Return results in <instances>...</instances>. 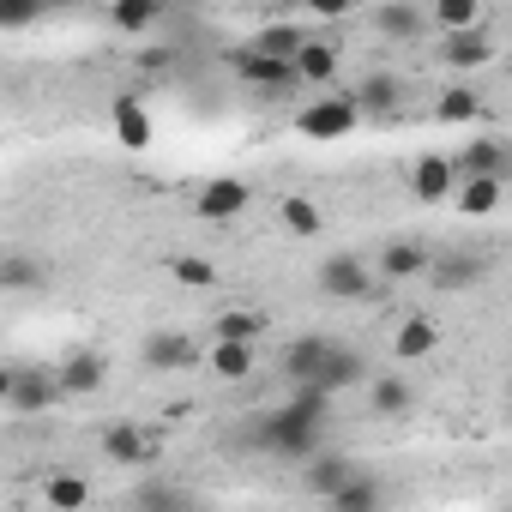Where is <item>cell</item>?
I'll list each match as a JSON object with an SVG mask.
<instances>
[{
  "instance_id": "obj_1",
  "label": "cell",
  "mask_w": 512,
  "mask_h": 512,
  "mask_svg": "<svg viewBox=\"0 0 512 512\" xmlns=\"http://www.w3.org/2000/svg\"><path fill=\"white\" fill-rule=\"evenodd\" d=\"M320 434H326V422H314V416H302L296 404H284V410H266L260 422H253V446L260 452H272V458H290V464H302V458H314L320 452Z\"/></svg>"
},
{
  "instance_id": "obj_2",
  "label": "cell",
  "mask_w": 512,
  "mask_h": 512,
  "mask_svg": "<svg viewBox=\"0 0 512 512\" xmlns=\"http://www.w3.org/2000/svg\"><path fill=\"white\" fill-rule=\"evenodd\" d=\"M61 374L55 368H7V380H0V404H7L13 416H37L61 398Z\"/></svg>"
},
{
  "instance_id": "obj_3",
  "label": "cell",
  "mask_w": 512,
  "mask_h": 512,
  "mask_svg": "<svg viewBox=\"0 0 512 512\" xmlns=\"http://www.w3.org/2000/svg\"><path fill=\"white\" fill-rule=\"evenodd\" d=\"M235 79H241L247 91H260V97H290V91L302 85L296 61H290V55H266V49H241V55H235Z\"/></svg>"
},
{
  "instance_id": "obj_4",
  "label": "cell",
  "mask_w": 512,
  "mask_h": 512,
  "mask_svg": "<svg viewBox=\"0 0 512 512\" xmlns=\"http://www.w3.org/2000/svg\"><path fill=\"white\" fill-rule=\"evenodd\" d=\"M362 127V103H356V91H344V97H320V103H308L302 115H296V133L302 139H344V133H356Z\"/></svg>"
},
{
  "instance_id": "obj_5",
  "label": "cell",
  "mask_w": 512,
  "mask_h": 512,
  "mask_svg": "<svg viewBox=\"0 0 512 512\" xmlns=\"http://www.w3.org/2000/svg\"><path fill=\"white\" fill-rule=\"evenodd\" d=\"M247 199H253V193H247L241 175H211V181L193 193V217H199V223H235V217L247 211Z\"/></svg>"
},
{
  "instance_id": "obj_6",
  "label": "cell",
  "mask_w": 512,
  "mask_h": 512,
  "mask_svg": "<svg viewBox=\"0 0 512 512\" xmlns=\"http://www.w3.org/2000/svg\"><path fill=\"white\" fill-rule=\"evenodd\" d=\"M380 272H368V260H356V253H332V260H320V296L332 302H362L374 290Z\"/></svg>"
},
{
  "instance_id": "obj_7",
  "label": "cell",
  "mask_w": 512,
  "mask_h": 512,
  "mask_svg": "<svg viewBox=\"0 0 512 512\" xmlns=\"http://www.w3.org/2000/svg\"><path fill=\"white\" fill-rule=\"evenodd\" d=\"M139 362H145L151 374H187V368H199L205 356H199L193 332H151V338L139 344Z\"/></svg>"
},
{
  "instance_id": "obj_8",
  "label": "cell",
  "mask_w": 512,
  "mask_h": 512,
  "mask_svg": "<svg viewBox=\"0 0 512 512\" xmlns=\"http://www.w3.org/2000/svg\"><path fill=\"white\" fill-rule=\"evenodd\" d=\"M488 278V260L476 247H458V253H434V266H428V284L434 290H470Z\"/></svg>"
},
{
  "instance_id": "obj_9",
  "label": "cell",
  "mask_w": 512,
  "mask_h": 512,
  "mask_svg": "<svg viewBox=\"0 0 512 512\" xmlns=\"http://www.w3.org/2000/svg\"><path fill=\"white\" fill-rule=\"evenodd\" d=\"M458 181H464L458 157H422V163L410 169V193H416L422 205H440V199H452V193H458Z\"/></svg>"
},
{
  "instance_id": "obj_10",
  "label": "cell",
  "mask_w": 512,
  "mask_h": 512,
  "mask_svg": "<svg viewBox=\"0 0 512 512\" xmlns=\"http://www.w3.org/2000/svg\"><path fill=\"white\" fill-rule=\"evenodd\" d=\"M440 61L458 67V73L488 67V61H494V37H488L482 25H470V31H440Z\"/></svg>"
},
{
  "instance_id": "obj_11",
  "label": "cell",
  "mask_w": 512,
  "mask_h": 512,
  "mask_svg": "<svg viewBox=\"0 0 512 512\" xmlns=\"http://www.w3.org/2000/svg\"><path fill=\"white\" fill-rule=\"evenodd\" d=\"M97 446H103V458H109V464H133V470L157 458V440H151L145 428H133V422H109Z\"/></svg>"
},
{
  "instance_id": "obj_12",
  "label": "cell",
  "mask_w": 512,
  "mask_h": 512,
  "mask_svg": "<svg viewBox=\"0 0 512 512\" xmlns=\"http://www.w3.org/2000/svg\"><path fill=\"white\" fill-rule=\"evenodd\" d=\"M326 356H332V338H326V332L290 338V344H284V380H290V386H302V380H320Z\"/></svg>"
},
{
  "instance_id": "obj_13",
  "label": "cell",
  "mask_w": 512,
  "mask_h": 512,
  "mask_svg": "<svg viewBox=\"0 0 512 512\" xmlns=\"http://www.w3.org/2000/svg\"><path fill=\"white\" fill-rule=\"evenodd\" d=\"M55 374H61V386H67L73 398H91V392H103V380H109V362H103V350H67Z\"/></svg>"
},
{
  "instance_id": "obj_14",
  "label": "cell",
  "mask_w": 512,
  "mask_h": 512,
  "mask_svg": "<svg viewBox=\"0 0 512 512\" xmlns=\"http://www.w3.org/2000/svg\"><path fill=\"white\" fill-rule=\"evenodd\" d=\"M434 344H440V326L428 314H404L398 332H392V356L398 362H422V356H434Z\"/></svg>"
},
{
  "instance_id": "obj_15",
  "label": "cell",
  "mask_w": 512,
  "mask_h": 512,
  "mask_svg": "<svg viewBox=\"0 0 512 512\" xmlns=\"http://www.w3.org/2000/svg\"><path fill=\"white\" fill-rule=\"evenodd\" d=\"M452 199H458L464 217H488V211H500V199H506V175H464Z\"/></svg>"
},
{
  "instance_id": "obj_16",
  "label": "cell",
  "mask_w": 512,
  "mask_h": 512,
  "mask_svg": "<svg viewBox=\"0 0 512 512\" xmlns=\"http://www.w3.org/2000/svg\"><path fill=\"white\" fill-rule=\"evenodd\" d=\"M458 169H464V175H512V151H506L500 139L476 133V139L458 151Z\"/></svg>"
},
{
  "instance_id": "obj_17",
  "label": "cell",
  "mask_w": 512,
  "mask_h": 512,
  "mask_svg": "<svg viewBox=\"0 0 512 512\" xmlns=\"http://www.w3.org/2000/svg\"><path fill=\"white\" fill-rule=\"evenodd\" d=\"M374 25H380V31H386L392 43H416V37H422V31L434 25V19H428V13L416 7V0H386Z\"/></svg>"
},
{
  "instance_id": "obj_18",
  "label": "cell",
  "mask_w": 512,
  "mask_h": 512,
  "mask_svg": "<svg viewBox=\"0 0 512 512\" xmlns=\"http://www.w3.org/2000/svg\"><path fill=\"white\" fill-rule=\"evenodd\" d=\"M428 266H434V253H428L422 241H392V247L380 253V272H386L392 284H404V278H428Z\"/></svg>"
},
{
  "instance_id": "obj_19",
  "label": "cell",
  "mask_w": 512,
  "mask_h": 512,
  "mask_svg": "<svg viewBox=\"0 0 512 512\" xmlns=\"http://www.w3.org/2000/svg\"><path fill=\"white\" fill-rule=\"evenodd\" d=\"M368 380V362H362V350H350V344H332V356H326V368H320V386H332V392H350V386H362Z\"/></svg>"
},
{
  "instance_id": "obj_20",
  "label": "cell",
  "mask_w": 512,
  "mask_h": 512,
  "mask_svg": "<svg viewBox=\"0 0 512 512\" xmlns=\"http://www.w3.org/2000/svg\"><path fill=\"white\" fill-rule=\"evenodd\" d=\"M350 476H356V464H350L344 452H314V464H308V488H314L320 500H332Z\"/></svg>"
},
{
  "instance_id": "obj_21",
  "label": "cell",
  "mask_w": 512,
  "mask_h": 512,
  "mask_svg": "<svg viewBox=\"0 0 512 512\" xmlns=\"http://www.w3.org/2000/svg\"><path fill=\"white\" fill-rule=\"evenodd\" d=\"M157 19H163V0H115V7H109V25L127 31V37L157 31Z\"/></svg>"
},
{
  "instance_id": "obj_22",
  "label": "cell",
  "mask_w": 512,
  "mask_h": 512,
  "mask_svg": "<svg viewBox=\"0 0 512 512\" xmlns=\"http://www.w3.org/2000/svg\"><path fill=\"white\" fill-rule=\"evenodd\" d=\"M356 103H362V115H392V109L404 103V85H398L392 73H368V79L356 85Z\"/></svg>"
},
{
  "instance_id": "obj_23",
  "label": "cell",
  "mask_w": 512,
  "mask_h": 512,
  "mask_svg": "<svg viewBox=\"0 0 512 512\" xmlns=\"http://www.w3.org/2000/svg\"><path fill=\"white\" fill-rule=\"evenodd\" d=\"M205 362H211L217 380H247V374H253V344H241V338H217Z\"/></svg>"
},
{
  "instance_id": "obj_24",
  "label": "cell",
  "mask_w": 512,
  "mask_h": 512,
  "mask_svg": "<svg viewBox=\"0 0 512 512\" xmlns=\"http://www.w3.org/2000/svg\"><path fill=\"white\" fill-rule=\"evenodd\" d=\"M368 398H374V416H410V404H416V392H410L404 374H380V380H368Z\"/></svg>"
},
{
  "instance_id": "obj_25",
  "label": "cell",
  "mask_w": 512,
  "mask_h": 512,
  "mask_svg": "<svg viewBox=\"0 0 512 512\" xmlns=\"http://www.w3.org/2000/svg\"><path fill=\"white\" fill-rule=\"evenodd\" d=\"M37 284H49V266H37L31 253H7V260H0V290L7 296H25Z\"/></svg>"
},
{
  "instance_id": "obj_26",
  "label": "cell",
  "mask_w": 512,
  "mask_h": 512,
  "mask_svg": "<svg viewBox=\"0 0 512 512\" xmlns=\"http://www.w3.org/2000/svg\"><path fill=\"white\" fill-rule=\"evenodd\" d=\"M296 73H302V85H326V79H338V49L308 37L302 55H296Z\"/></svg>"
},
{
  "instance_id": "obj_27",
  "label": "cell",
  "mask_w": 512,
  "mask_h": 512,
  "mask_svg": "<svg viewBox=\"0 0 512 512\" xmlns=\"http://www.w3.org/2000/svg\"><path fill=\"white\" fill-rule=\"evenodd\" d=\"M434 121H482V97L470 91V85H446L440 97H434Z\"/></svg>"
},
{
  "instance_id": "obj_28",
  "label": "cell",
  "mask_w": 512,
  "mask_h": 512,
  "mask_svg": "<svg viewBox=\"0 0 512 512\" xmlns=\"http://www.w3.org/2000/svg\"><path fill=\"white\" fill-rule=\"evenodd\" d=\"M115 133H121V145H151V109L139 103V97H121L115 103Z\"/></svg>"
},
{
  "instance_id": "obj_29",
  "label": "cell",
  "mask_w": 512,
  "mask_h": 512,
  "mask_svg": "<svg viewBox=\"0 0 512 512\" xmlns=\"http://www.w3.org/2000/svg\"><path fill=\"white\" fill-rule=\"evenodd\" d=\"M380 500H386V488H380L374 476H362V470H356V476L332 494V506H338V512H374Z\"/></svg>"
},
{
  "instance_id": "obj_30",
  "label": "cell",
  "mask_w": 512,
  "mask_h": 512,
  "mask_svg": "<svg viewBox=\"0 0 512 512\" xmlns=\"http://www.w3.org/2000/svg\"><path fill=\"white\" fill-rule=\"evenodd\" d=\"M428 19H434V31H470V25H482V0H434Z\"/></svg>"
},
{
  "instance_id": "obj_31",
  "label": "cell",
  "mask_w": 512,
  "mask_h": 512,
  "mask_svg": "<svg viewBox=\"0 0 512 512\" xmlns=\"http://www.w3.org/2000/svg\"><path fill=\"white\" fill-rule=\"evenodd\" d=\"M278 217H284L290 235H320V229H326V211H320L314 199H302V193H290V199L278 205Z\"/></svg>"
},
{
  "instance_id": "obj_32",
  "label": "cell",
  "mask_w": 512,
  "mask_h": 512,
  "mask_svg": "<svg viewBox=\"0 0 512 512\" xmlns=\"http://www.w3.org/2000/svg\"><path fill=\"white\" fill-rule=\"evenodd\" d=\"M43 500H49V512H79L91 500V482L85 476H49L43 482Z\"/></svg>"
},
{
  "instance_id": "obj_33",
  "label": "cell",
  "mask_w": 512,
  "mask_h": 512,
  "mask_svg": "<svg viewBox=\"0 0 512 512\" xmlns=\"http://www.w3.org/2000/svg\"><path fill=\"white\" fill-rule=\"evenodd\" d=\"M302 43H308V31H296L290 19H278V25H266L260 37H253V49H266V55H290V61L302 55Z\"/></svg>"
},
{
  "instance_id": "obj_34",
  "label": "cell",
  "mask_w": 512,
  "mask_h": 512,
  "mask_svg": "<svg viewBox=\"0 0 512 512\" xmlns=\"http://www.w3.org/2000/svg\"><path fill=\"white\" fill-rule=\"evenodd\" d=\"M266 332V314H253V308H229V314H217V338H241V344H253Z\"/></svg>"
},
{
  "instance_id": "obj_35",
  "label": "cell",
  "mask_w": 512,
  "mask_h": 512,
  "mask_svg": "<svg viewBox=\"0 0 512 512\" xmlns=\"http://www.w3.org/2000/svg\"><path fill=\"white\" fill-rule=\"evenodd\" d=\"M169 272H175V284H187V290H211V284H217V266L199 260V253H181Z\"/></svg>"
},
{
  "instance_id": "obj_36",
  "label": "cell",
  "mask_w": 512,
  "mask_h": 512,
  "mask_svg": "<svg viewBox=\"0 0 512 512\" xmlns=\"http://www.w3.org/2000/svg\"><path fill=\"white\" fill-rule=\"evenodd\" d=\"M43 13H49V0H0V31H25Z\"/></svg>"
},
{
  "instance_id": "obj_37",
  "label": "cell",
  "mask_w": 512,
  "mask_h": 512,
  "mask_svg": "<svg viewBox=\"0 0 512 512\" xmlns=\"http://www.w3.org/2000/svg\"><path fill=\"white\" fill-rule=\"evenodd\" d=\"M133 500H139V506H187V494H181V488H163V482H139Z\"/></svg>"
},
{
  "instance_id": "obj_38",
  "label": "cell",
  "mask_w": 512,
  "mask_h": 512,
  "mask_svg": "<svg viewBox=\"0 0 512 512\" xmlns=\"http://www.w3.org/2000/svg\"><path fill=\"white\" fill-rule=\"evenodd\" d=\"M302 7H308L314 19H344V13L356 7V0H302Z\"/></svg>"
},
{
  "instance_id": "obj_39",
  "label": "cell",
  "mask_w": 512,
  "mask_h": 512,
  "mask_svg": "<svg viewBox=\"0 0 512 512\" xmlns=\"http://www.w3.org/2000/svg\"><path fill=\"white\" fill-rule=\"evenodd\" d=\"M169 61H175V55H169V49H145V55H139V73H163V67H169Z\"/></svg>"
},
{
  "instance_id": "obj_40",
  "label": "cell",
  "mask_w": 512,
  "mask_h": 512,
  "mask_svg": "<svg viewBox=\"0 0 512 512\" xmlns=\"http://www.w3.org/2000/svg\"><path fill=\"white\" fill-rule=\"evenodd\" d=\"M506 422H512V386H506Z\"/></svg>"
},
{
  "instance_id": "obj_41",
  "label": "cell",
  "mask_w": 512,
  "mask_h": 512,
  "mask_svg": "<svg viewBox=\"0 0 512 512\" xmlns=\"http://www.w3.org/2000/svg\"><path fill=\"white\" fill-rule=\"evenodd\" d=\"M284 7H302V0H284Z\"/></svg>"
}]
</instances>
